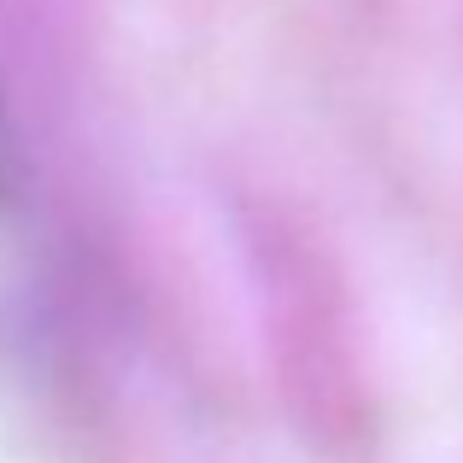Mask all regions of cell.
<instances>
[{"mask_svg": "<svg viewBox=\"0 0 463 463\" xmlns=\"http://www.w3.org/2000/svg\"><path fill=\"white\" fill-rule=\"evenodd\" d=\"M18 188V136H12V118H6V100H0V200Z\"/></svg>", "mask_w": 463, "mask_h": 463, "instance_id": "6da1fadb", "label": "cell"}]
</instances>
